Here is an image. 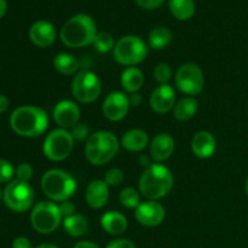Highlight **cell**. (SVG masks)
Returning <instances> with one entry per match:
<instances>
[{
  "instance_id": "6da1fadb",
  "label": "cell",
  "mask_w": 248,
  "mask_h": 248,
  "mask_svg": "<svg viewBox=\"0 0 248 248\" xmlns=\"http://www.w3.org/2000/svg\"><path fill=\"white\" fill-rule=\"evenodd\" d=\"M10 126L21 137H38L48 126V116L44 109L35 106L18 107L10 116Z\"/></svg>"
},
{
  "instance_id": "7a4b0ae2",
  "label": "cell",
  "mask_w": 248,
  "mask_h": 248,
  "mask_svg": "<svg viewBox=\"0 0 248 248\" xmlns=\"http://www.w3.org/2000/svg\"><path fill=\"white\" fill-rule=\"evenodd\" d=\"M97 35V27L89 15L78 14L70 17L61 28V40L68 47H84L93 44Z\"/></svg>"
},
{
  "instance_id": "3957f363",
  "label": "cell",
  "mask_w": 248,
  "mask_h": 248,
  "mask_svg": "<svg viewBox=\"0 0 248 248\" xmlns=\"http://www.w3.org/2000/svg\"><path fill=\"white\" fill-rule=\"evenodd\" d=\"M138 186L144 198L156 201L171 191L173 186V176L165 165L153 164L144 170Z\"/></svg>"
},
{
  "instance_id": "277c9868",
  "label": "cell",
  "mask_w": 248,
  "mask_h": 248,
  "mask_svg": "<svg viewBox=\"0 0 248 248\" xmlns=\"http://www.w3.org/2000/svg\"><path fill=\"white\" fill-rule=\"evenodd\" d=\"M119 150V140L109 131L92 133L86 142L85 156L90 164L101 166L110 161Z\"/></svg>"
},
{
  "instance_id": "5b68a950",
  "label": "cell",
  "mask_w": 248,
  "mask_h": 248,
  "mask_svg": "<svg viewBox=\"0 0 248 248\" xmlns=\"http://www.w3.org/2000/svg\"><path fill=\"white\" fill-rule=\"evenodd\" d=\"M41 189L44 194L55 202H63L72 198L77 190L74 177L60 169L46 172L41 178Z\"/></svg>"
},
{
  "instance_id": "8992f818",
  "label": "cell",
  "mask_w": 248,
  "mask_h": 248,
  "mask_svg": "<svg viewBox=\"0 0 248 248\" xmlns=\"http://www.w3.org/2000/svg\"><path fill=\"white\" fill-rule=\"evenodd\" d=\"M113 53L118 63L127 67H135L145 60L148 46L140 36L126 35L116 41Z\"/></svg>"
},
{
  "instance_id": "52a82bcc",
  "label": "cell",
  "mask_w": 248,
  "mask_h": 248,
  "mask_svg": "<svg viewBox=\"0 0 248 248\" xmlns=\"http://www.w3.org/2000/svg\"><path fill=\"white\" fill-rule=\"evenodd\" d=\"M62 218L60 207L53 201H41L36 203L31 213V227L40 234L55 232L62 222Z\"/></svg>"
},
{
  "instance_id": "ba28073f",
  "label": "cell",
  "mask_w": 248,
  "mask_h": 248,
  "mask_svg": "<svg viewBox=\"0 0 248 248\" xmlns=\"http://www.w3.org/2000/svg\"><path fill=\"white\" fill-rule=\"evenodd\" d=\"M74 140L72 133L64 128L51 131L44 140V155L51 161H63L72 154Z\"/></svg>"
},
{
  "instance_id": "9c48e42d",
  "label": "cell",
  "mask_w": 248,
  "mask_h": 248,
  "mask_svg": "<svg viewBox=\"0 0 248 248\" xmlns=\"http://www.w3.org/2000/svg\"><path fill=\"white\" fill-rule=\"evenodd\" d=\"M2 199L5 205L14 212H26L33 206L34 190L27 182L15 179L6 186Z\"/></svg>"
},
{
  "instance_id": "30bf717a",
  "label": "cell",
  "mask_w": 248,
  "mask_h": 248,
  "mask_svg": "<svg viewBox=\"0 0 248 248\" xmlns=\"http://www.w3.org/2000/svg\"><path fill=\"white\" fill-rule=\"evenodd\" d=\"M101 91V80L97 77V74H94L91 70H81L73 79V96L80 103H92L98 98Z\"/></svg>"
},
{
  "instance_id": "8fae6325",
  "label": "cell",
  "mask_w": 248,
  "mask_h": 248,
  "mask_svg": "<svg viewBox=\"0 0 248 248\" xmlns=\"http://www.w3.org/2000/svg\"><path fill=\"white\" fill-rule=\"evenodd\" d=\"M205 78L201 68L195 63L181 65L176 73V85L178 90L189 96L199 94L203 90Z\"/></svg>"
},
{
  "instance_id": "7c38bea8",
  "label": "cell",
  "mask_w": 248,
  "mask_h": 248,
  "mask_svg": "<svg viewBox=\"0 0 248 248\" xmlns=\"http://www.w3.org/2000/svg\"><path fill=\"white\" fill-rule=\"evenodd\" d=\"M130 106V99L127 94L120 91H114L110 92L104 99L102 111L108 120L120 121L127 115Z\"/></svg>"
},
{
  "instance_id": "4fadbf2b",
  "label": "cell",
  "mask_w": 248,
  "mask_h": 248,
  "mask_svg": "<svg viewBox=\"0 0 248 248\" xmlns=\"http://www.w3.org/2000/svg\"><path fill=\"white\" fill-rule=\"evenodd\" d=\"M165 208L160 202L155 200H147L140 202L136 208L135 217L140 224L144 227H156L165 219Z\"/></svg>"
},
{
  "instance_id": "5bb4252c",
  "label": "cell",
  "mask_w": 248,
  "mask_h": 248,
  "mask_svg": "<svg viewBox=\"0 0 248 248\" xmlns=\"http://www.w3.org/2000/svg\"><path fill=\"white\" fill-rule=\"evenodd\" d=\"M80 119V109L77 103L69 99L61 101L56 104L53 109V120L61 128H73L75 125L79 124Z\"/></svg>"
},
{
  "instance_id": "9a60e30c",
  "label": "cell",
  "mask_w": 248,
  "mask_h": 248,
  "mask_svg": "<svg viewBox=\"0 0 248 248\" xmlns=\"http://www.w3.org/2000/svg\"><path fill=\"white\" fill-rule=\"evenodd\" d=\"M150 108L157 114H166L176 106V92L167 85H160L150 94Z\"/></svg>"
},
{
  "instance_id": "2e32d148",
  "label": "cell",
  "mask_w": 248,
  "mask_h": 248,
  "mask_svg": "<svg viewBox=\"0 0 248 248\" xmlns=\"http://www.w3.org/2000/svg\"><path fill=\"white\" fill-rule=\"evenodd\" d=\"M29 39L38 47H48L56 40V28L48 21H36L29 28Z\"/></svg>"
},
{
  "instance_id": "e0dca14e",
  "label": "cell",
  "mask_w": 248,
  "mask_h": 248,
  "mask_svg": "<svg viewBox=\"0 0 248 248\" xmlns=\"http://www.w3.org/2000/svg\"><path fill=\"white\" fill-rule=\"evenodd\" d=\"M174 152V140L169 133H159L150 143V155L156 162L169 159Z\"/></svg>"
},
{
  "instance_id": "ac0fdd59",
  "label": "cell",
  "mask_w": 248,
  "mask_h": 248,
  "mask_svg": "<svg viewBox=\"0 0 248 248\" xmlns=\"http://www.w3.org/2000/svg\"><path fill=\"white\" fill-rule=\"evenodd\" d=\"M87 205L91 208L98 210L104 207L109 200V186L104 181H92L87 186L86 194H85Z\"/></svg>"
},
{
  "instance_id": "d6986e66",
  "label": "cell",
  "mask_w": 248,
  "mask_h": 248,
  "mask_svg": "<svg viewBox=\"0 0 248 248\" xmlns=\"http://www.w3.org/2000/svg\"><path fill=\"white\" fill-rule=\"evenodd\" d=\"M217 148L215 136L208 131H200L191 140V150L200 159H208L212 156Z\"/></svg>"
},
{
  "instance_id": "ffe728a7",
  "label": "cell",
  "mask_w": 248,
  "mask_h": 248,
  "mask_svg": "<svg viewBox=\"0 0 248 248\" xmlns=\"http://www.w3.org/2000/svg\"><path fill=\"white\" fill-rule=\"evenodd\" d=\"M101 225L104 232L110 235H121L127 229V219L116 211H109L101 218Z\"/></svg>"
},
{
  "instance_id": "44dd1931",
  "label": "cell",
  "mask_w": 248,
  "mask_h": 248,
  "mask_svg": "<svg viewBox=\"0 0 248 248\" xmlns=\"http://www.w3.org/2000/svg\"><path fill=\"white\" fill-rule=\"evenodd\" d=\"M149 143V137L145 131L140 130V128H135V130H130L124 135L121 138V145L125 148L126 150L132 153L142 152Z\"/></svg>"
},
{
  "instance_id": "7402d4cb",
  "label": "cell",
  "mask_w": 248,
  "mask_h": 248,
  "mask_svg": "<svg viewBox=\"0 0 248 248\" xmlns=\"http://www.w3.org/2000/svg\"><path fill=\"white\" fill-rule=\"evenodd\" d=\"M144 84L142 70L136 67H128L121 74V86L128 93H136Z\"/></svg>"
},
{
  "instance_id": "603a6c76",
  "label": "cell",
  "mask_w": 248,
  "mask_h": 248,
  "mask_svg": "<svg viewBox=\"0 0 248 248\" xmlns=\"http://www.w3.org/2000/svg\"><path fill=\"white\" fill-rule=\"evenodd\" d=\"M63 227L70 236L80 237L84 236L89 230V220L82 215L75 213V215L63 219Z\"/></svg>"
},
{
  "instance_id": "cb8c5ba5",
  "label": "cell",
  "mask_w": 248,
  "mask_h": 248,
  "mask_svg": "<svg viewBox=\"0 0 248 248\" xmlns=\"http://www.w3.org/2000/svg\"><path fill=\"white\" fill-rule=\"evenodd\" d=\"M53 67L63 75H74L80 68V62L70 53L61 52L53 58Z\"/></svg>"
},
{
  "instance_id": "d4e9b609",
  "label": "cell",
  "mask_w": 248,
  "mask_h": 248,
  "mask_svg": "<svg viewBox=\"0 0 248 248\" xmlns=\"http://www.w3.org/2000/svg\"><path fill=\"white\" fill-rule=\"evenodd\" d=\"M171 14L179 21H188L195 14L194 0H169Z\"/></svg>"
},
{
  "instance_id": "484cf974",
  "label": "cell",
  "mask_w": 248,
  "mask_h": 248,
  "mask_svg": "<svg viewBox=\"0 0 248 248\" xmlns=\"http://www.w3.org/2000/svg\"><path fill=\"white\" fill-rule=\"evenodd\" d=\"M199 109V102L194 97H186L181 99L173 108V115L178 121H188L196 114Z\"/></svg>"
},
{
  "instance_id": "4316f807",
  "label": "cell",
  "mask_w": 248,
  "mask_h": 248,
  "mask_svg": "<svg viewBox=\"0 0 248 248\" xmlns=\"http://www.w3.org/2000/svg\"><path fill=\"white\" fill-rule=\"evenodd\" d=\"M172 31L167 27H156L149 34V45L154 50H161L171 44Z\"/></svg>"
},
{
  "instance_id": "83f0119b",
  "label": "cell",
  "mask_w": 248,
  "mask_h": 248,
  "mask_svg": "<svg viewBox=\"0 0 248 248\" xmlns=\"http://www.w3.org/2000/svg\"><path fill=\"white\" fill-rule=\"evenodd\" d=\"M119 200H120L121 205L126 208H137L140 203V196L138 191L133 188H125L121 190L120 195H119Z\"/></svg>"
},
{
  "instance_id": "f1b7e54d",
  "label": "cell",
  "mask_w": 248,
  "mask_h": 248,
  "mask_svg": "<svg viewBox=\"0 0 248 248\" xmlns=\"http://www.w3.org/2000/svg\"><path fill=\"white\" fill-rule=\"evenodd\" d=\"M93 45L97 51H99L102 53H106L109 52L110 50H114L115 43H114V39L110 34L106 33V31H102V33H97L96 38L93 40Z\"/></svg>"
},
{
  "instance_id": "f546056e",
  "label": "cell",
  "mask_w": 248,
  "mask_h": 248,
  "mask_svg": "<svg viewBox=\"0 0 248 248\" xmlns=\"http://www.w3.org/2000/svg\"><path fill=\"white\" fill-rule=\"evenodd\" d=\"M172 69L167 63H159L154 68V78L160 85H167L171 80Z\"/></svg>"
},
{
  "instance_id": "4dcf8cb0",
  "label": "cell",
  "mask_w": 248,
  "mask_h": 248,
  "mask_svg": "<svg viewBox=\"0 0 248 248\" xmlns=\"http://www.w3.org/2000/svg\"><path fill=\"white\" fill-rule=\"evenodd\" d=\"M124 173L119 169H110L104 176V182L108 186H118L123 183Z\"/></svg>"
},
{
  "instance_id": "1f68e13d",
  "label": "cell",
  "mask_w": 248,
  "mask_h": 248,
  "mask_svg": "<svg viewBox=\"0 0 248 248\" xmlns=\"http://www.w3.org/2000/svg\"><path fill=\"white\" fill-rule=\"evenodd\" d=\"M15 174V169L11 162L7 160L0 159V183H6L12 179Z\"/></svg>"
},
{
  "instance_id": "d6a6232c",
  "label": "cell",
  "mask_w": 248,
  "mask_h": 248,
  "mask_svg": "<svg viewBox=\"0 0 248 248\" xmlns=\"http://www.w3.org/2000/svg\"><path fill=\"white\" fill-rule=\"evenodd\" d=\"M15 174H16L17 181L27 182L28 183L31 177H33V167L28 162H23V164H21L17 167Z\"/></svg>"
},
{
  "instance_id": "836d02e7",
  "label": "cell",
  "mask_w": 248,
  "mask_h": 248,
  "mask_svg": "<svg viewBox=\"0 0 248 248\" xmlns=\"http://www.w3.org/2000/svg\"><path fill=\"white\" fill-rule=\"evenodd\" d=\"M70 133H72L73 138L77 140H85L87 138L89 140V137L91 135H90V130L89 127H87L86 125H84V124H78V125H75L74 127L70 128Z\"/></svg>"
},
{
  "instance_id": "e575fe53",
  "label": "cell",
  "mask_w": 248,
  "mask_h": 248,
  "mask_svg": "<svg viewBox=\"0 0 248 248\" xmlns=\"http://www.w3.org/2000/svg\"><path fill=\"white\" fill-rule=\"evenodd\" d=\"M136 4L145 10H154L161 6L165 0H135Z\"/></svg>"
},
{
  "instance_id": "d590c367",
  "label": "cell",
  "mask_w": 248,
  "mask_h": 248,
  "mask_svg": "<svg viewBox=\"0 0 248 248\" xmlns=\"http://www.w3.org/2000/svg\"><path fill=\"white\" fill-rule=\"evenodd\" d=\"M107 248H136V246L128 239H116L109 242Z\"/></svg>"
},
{
  "instance_id": "8d00e7d4",
  "label": "cell",
  "mask_w": 248,
  "mask_h": 248,
  "mask_svg": "<svg viewBox=\"0 0 248 248\" xmlns=\"http://www.w3.org/2000/svg\"><path fill=\"white\" fill-rule=\"evenodd\" d=\"M58 207H60V211H61V215H62L63 218H67V217H70V216L75 215V206L73 205L72 202H69V201H63L61 205H58Z\"/></svg>"
},
{
  "instance_id": "74e56055",
  "label": "cell",
  "mask_w": 248,
  "mask_h": 248,
  "mask_svg": "<svg viewBox=\"0 0 248 248\" xmlns=\"http://www.w3.org/2000/svg\"><path fill=\"white\" fill-rule=\"evenodd\" d=\"M12 248H33L31 240L24 236H18L12 241Z\"/></svg>"
},
{
  "instance_id": "f35d334b",
  "label": "cell",
  "mask_w": 248,
  "mask_h": 248,
  "mask_svg": "<svg viewBox=\"0 0 248 248\" xmlns=\"http://www.w3.org/2000/svg\"><path fill=\"white\" fill-rule=\"evenodd\" d=\"M128 99H130V104L133 107H138L140 106V103H142V96H140V93H132L130 97H128Z\"/></svg>"
},
{
  "instance_id": "ab89813d",
  "label": "cell",
  "mask_w": 248,
  "mask_h": 248,
  "mask_svg": "<svg viewBox=\"0 0 248 248\" xmlns=\"http://www.w3.org/2000/svg\"><path fill=\"white\" fill-rule=\"evenodd\" d=\"M9 106H10L9 98H7L6 96H4V94H0V114L6 111L7 108H9Z\"/></svg>"
},
{
  "instance_id": "60d3db41",
  "label": "cell",
  "mask_w": 248,
  "mask_h": 248,
  "mask_svg": "<svg viewBox=\"0 0 248 248\" xmlns=\"http://www.w3.org/2000/svg\"><path fill=\"white\" fill-rule=\"evenodd\" d=\"M73 248H99V246L91 241H80Z\"/></svg>"
},
{
  "instance_id": "b9f144b4",
  "label": "cell",
  "mask_w": 248,
  "mask_h": 248,
  "mask_svg": "<svg viewBox=\"0 0 248 248\" xmlns=\"http://www.w3.org/2000/svg\"><path fill=\"white\" fill-rule=\"evenodd\" d=\"M140 164L142 165V166H145V167H149L150 165H153L152 160H150V157H148L147 155H140Z\"/></svg>"
},
{
  "instance_id": "7bdbcfd3",
  "label": "cell",
  "mask_w": 248,
  "mask_h": 248,
  "mask_svg": "<svg viewBox=\"0 0 248 248\" xmlns=\"http://www.w3.org/2000/svg\"><path fill=\"white\" fill-rule=\"evenodd\" d=\"M6 10H7L6 0H0V18L6 14Z\"/></svg>"
},
{
  "instance_id": "ee69618b",
  "label": "cell",
  "mask_w": 248,
  "mask_h": 248,
  "mask_svg": "<svg viewBox=\"0 0 248 248\" xmlns=\"http://www.w3.org/2000/svg\"><path fill=\"white\" fill-rule=\"evenodd\" d=\"M35 248H58V247L56 246V245H52V244H41Z\"/></svg>"
},
{
  "instance_id": "f6af8a7d",
  "label": "cell",
  "mask_w": 248,
  "mask_h": 248,
  "mask_svg": "<svg viewBox=\"0 0 248 248\" xmlns=\"http://www.w3.org/2000/svg\"><path fill=\"white\" fill-rule=\"evenodd\" d=\"M245 190H246V194H247V196H248V178H247V181H246V184H245Z\"/></svg>"
},
{
  "instance_id": "bcb514c9",
  "label": "cell",
  "mask_w": 248,
  "mask_h": 248,
  "mask_svg": "<svg viewBox=\"0 0 248 248\" xmlns=\"http://www.w3.org/2000/svg\"><path fill=\"white\" fill-rule=\"evenodd\" d=\"M2 199V193H1V189H0V201H1Z\"/></svg>"
}]
</instances>
